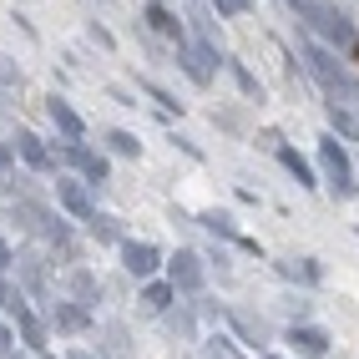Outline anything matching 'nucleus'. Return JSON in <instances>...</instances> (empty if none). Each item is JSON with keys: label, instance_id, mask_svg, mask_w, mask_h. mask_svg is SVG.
Instances as JSON below:
<instances>
[{"label": "nucleus", "instance_id": "1", "mask_svg": "<svg viewBox=\"0 0 359 359\" xmlns=\"http://www.w3.org/2000/svg\"><path fill=\"white\" fill-rule=\"evenodd\" d=\"M299 51H304L309 76H314V81L329 91L334 102H339V107H359V81H354V71H349L339 56H334V51H324V46H314L309 36H304V46H299Z\"/></svg>", "mask_w": 359, "mask_h": 359}, {"label": "nucleus", "instance_id": "13", "mask_svg": "<svg viewBox=\"0 0 359 359\" xmlns=\"http://www.w3.org/2000/svg\"><path fill=\"white\" fill-rule=\"evenodd\" d=\"M147 26H152L157 36H167V41H187V36H182V20L167 11L162 0H152V6H147Z\"/></svg>", "mask_w": 359, "mask_h": 359}, {"label": "nucleus", "instance_id": "25", "mask_svg": "<svg viewBox=\"0 0 359 359\" xmlns=\"http://www.w3.org/2000/svg\"><path fill=\"white\" fill-rule=\"evenodd\" d=\"M278 269L289 273V278H304V283H319V269H314V263H309V258H304V263H278Z\"/></svg>", "mask_w": 359, "mask_h": 359}, {"label": "nucleus", "instance_id": "35", "mask_svg": "<svg viewBox=\"0 0 359 359\" xmlns=\"http://www.w3.org/2000/svg\"><path fill=\"white\" fill-rule=\"evenodd\" d=\"M71 359H91V354H71Z\"/></svg>", "mask_w": 359, "mask_h": 359}, {"label": "nucleus", "instance_id": "29", "mask_svg": "<svg viewBox=\"0 0 359 359\" xmlns=\"http://www.w3.org/2000/svg\"><path fill=\"white\" fill-rule=\"evenodd\" d=\"M0 86H20V66L11 56H0Z\"/></svg>", "mask_w": 359, "mask_h": 359}, {"label": "nucleus", "instance_id": "34", "mask_svg": "<svg viewBox=\"0 0 359 359\" xmlns=\"http://www.w3.org/2000/svg\"><path fill=\"white\" fill-rule=\"evenodd\" d=\"M263 359H283V354H263Z\"/></svg>", "mask_w": 359, "mask_h": 359}, {"label": "nucleus", "instance_id": "30", "mask_svg": "<svg viewBox=\"0 0 359 359\" xmlns=\"http://www.w3.org/2000/svg\"><path fill=\"white\" fill-rule=\"evenodd\" d=\"M11 349H15V339H11V329L0 324V359H11Z\"/></svg>", "mask_w": 359, "mask_h": 359}, {"label": "nucleus", "instance_id": "19", "mask_svg": "<svg viewBox=\"0 0 359 359\" xmlns=\"http://www.w3.org/2000/svg\"><path fill=\"white\" fill-rule=\"evenodd\" d=\"M15 324H20V339H26V349H46V329L31 319V309H26V314H20Z\"/></svg>", "mask_w": 359, "mask_h": 359}, {"label": "nucleus", "instance_id": "6", "mask_svg": "<svg viewBox=\"0 0 359 359\" xmlns=\"http://www.w3.org/2000/svg\"><path fill=\"white\" fill-rule=\"evenodd\" d=\"M167 278H172V289H182V294H198L203 289V258L198 253H172V263H167Z\"/></svg>", "mask_w": 359, "mask_h": 359}, {"label": "nucleus", "instance_id": "21", "mask_svg": "<svg viewBox=\"0 0 359 359\" xmlns=\"http://www.w3.org/2000/svg\"><path fill=\"white\" fill-rule=\"evenodd\" d=\"M107 142H111L116 157H137V152H142V142H137L132 132H107Z\"/></svg>", "mask_w": 359, "mask_h": 359}, {"label": "nucleus", "instance_id": "3", "mask_svg": "<svg viewBox=\"0 0 359 359\" xmlns=\"http://www.w3.org/2000/svg\"><path fill=\"white\" fill-rule=\"evenodd\" d=\"M319 162H324V177L334 187V198H354L359 187H354V167L339 147V137H319Z\"/></svg>", "mask_w": 359, "mask_h": 359}, {"label": "nucleus", "instance_id": "28", "mask_svg": "<svg viewBox=\"0 0 359 359\" xmlns=\"http://www.w3.org/2000/svg\"><path fill=\"white\" fill-rule=\"evenodd\" d=\"M142 86H147V97H152V102H157L162 111H182V102H172V97L162 91V86H152V81H142Z\"/></svg>", "mask_w": 359, "mask_h": 359}, {"label": "nucleus", "instance_id": "2", "mask_svg": "<svg viewBox=\"0 0 359 359\" xmlns=\"http://www.w3.org/2000/svg\"><path fill=\"white\" fill-rule=\"evenodd\" d=\"M289 6L299 11V20H309V31H319L324 41L334 46H354V26L344 11H334L329 0H289Z\"/></svg>", "mask_w": 359, "mask_h": 359}, {"label": "nucleus", "instance_id": "10", "mask_svg": "<svg viewBox=\"0 0 359 359\" xmlns=\"http://www.w3.org/2000/svg\"><path fill=\"white\" fill-rule=\"evenodd\" d=\"M289 344H299V354H309V359H324L329 354V334L314 329V324H294L289 329Z\"/></svg>", "mask_w": 359, "mask_h": 359}, {"label": "nucleus", "instance_id": "12", "mask_svg": "<svg viewBox=\"0 0 359 359\" xmlns=\"http://www.w3.org/2000/svg\"><path fill=\"white\" fill-rule=\"evenodd\" d=\"M15 273H20V283H26L31 294H46V258H41V253L26 248V253L15 258Z\"/></svg>", "mask_w": 359, "mask_h": 359}, {"label": "nucleus", "instance_id": "32", "mask_svg": "<svg viewBox=\"0 0 359 359\" xmlns=\"http://www.w3.org/2000/svg\"><path fill=\"white\" fill-rule=\"evenodd\" d=\"M6 167H11V147L0 142V172H6Z\"/></svg>", "mask_w": 359, "mask_h": 359}, {"label": "nucleus", "instance_id": "23", "mask_svg": "<svg viewBox=\"0 0 359 359\" xmlns=\"http://www.w3.org/2000/svg\"><path fill=\"white\" fill-rule=\"evenodd\" d=\"M203 228L208 233H223V238H238V228H233L228 212H203Z\"/></svg>", "mask_w": 359, "mask_h": 359}, {"label": "nucleus", "instance_id": "24", "mask_svg": "<svg viewBox=\"0 0 359 359\" xmlns=\"http://www.w3.org/2000/svg\"><path fill=\"white\" fill-rule=\"evenodd\" d=\"M71 289H76V299H97V294H102V289H97V278H91L86 269L71 273Z\"/></svg>", "mask_w": 359, "mask_h": 359}, {"label": "nucleus", "instance_id": "27", "mask_svg": "<svg viewBox=\"0 0 359 359\" xmlns=\"http://www.w3.org/2000/svg\"><path fill=\"white\" fill-rule=\"evenodd\" d=\"M208 359H243L233 349V339H208Z\"/></svg>", "mask_w": 359, "mask_h": 359}, {"label": "nucleus", "instance_id": "18", "mask_svg": "<svg viewBox=\"0 0 359 359\" xmlns=\"http://www.w3.org/2000/svg\"><path fill=\"white\" fill-rule=\"evenodd\" d=\"M86 223H91L97 243H122V228H116V218H107V212H97V218H86Z\"/></svg>", "mask_w": 359, "mask_h": 359}, {"label": "nucleus", "instance_id": "7", "mask_svg": "<svg viewBox=\"0 0 359 359\" xmlns=\"http://www.w3.org/2000/svg\"><path fill=\"white\" fill-rule=\"evenodd\" d=\"M116 248H122V269H127L132 278H147L157 263H162V253H157L152 243H132V238H122Z\"/></svg>", "mask_w": 359, "mask_h": 359}, {"label": "nucleus", "instance_id": "4", "mask_svg": "<svg viewBox=\"0 0 359 359\" xmlns=\"http://www.w3.org/2000/svg\"><path fill=\"white\" fill-rule=\"evenodd\" d=\"M15 218L26 223L31 233H41V238H51V243H61V248L71 243V233H66V223L56 218V212H46L41 203H31V198H20V203H15Z\"/></svg>", "mask_w": 359, "mask_h": 359}, {"label": "nucleus", "instance_id": "11", "mask_svg": "<svg viewBox=\"0 0 359 359\" xmlns=\"http://www.w3.org/2000/svg\"><path fill=\"white\" fill-rule=\"evenodd\" d=\"M46 111H51V122H56V132L66 137V142H81V116L76 111H71V102H61V97H51V102H46Z\"/></svg>", "mask_w": 359, "mask_h": 359}, {"label": "nucleus", "instance_id": "9", "mask_svg": "<svg viewBox=\"0 0 359 359\" xmlns=\"http://www.w3.org/2000/svg\"><path fill=\"white\" fill-rule=\"evenodd\" d=\"M66 157L81 167V177H86V182H107V157H102V152L81 147V142H66Z\"/></svg>", "mask_w": 359, "mask_h": 359}, {"label": "nucleus", "instance_id": "5", "mask_svg": "<svg viewBox=\"0 0 359 359\" xmlns=\"http://www.w3.org/2000/svg\"><path fill=\"white\" fill-rule=\"evenodd\" d=\"M177 61L198 86H208L212 81V61H218V46L212 41H177Z\"/></svg>", "mask_w": 359, "mask_h": 359}, {"label": "nucleus", "instance_id": "33", "mask_svg": "<svg viewBox=\"0 0 359 359\" xmlns=\"http://www.w3.org/2000/svg\"><path fill=\"white\" fill-rule=\"evenodd\" d=\"M6 263H15V258H11V248H6V243H0V269H6Z\"/></svg>", "mask_w": 359, "mask_h": 359}, {"label": "nucleus", "instance_id": "22", "mask_svg": "<svg viewBox=\"0 0 359 359\" xmlns=\"http://www.w3.org/2000/svg\"><path fill=\"white\" fill-rule=\"evenodd\" d=\"M172 283H147V294H142V304H152V309H167V304H172Z\"/></svg>", "mask_w": 359, "mask_h": 359}, {"label": "nucleus", "instance_id": "8", "mask_svg": "<svg viewBox=\"0 0 359 359\" xmlns=\"http://www.w3.org/2000/svg\"><path fill=\"white\" fill-rule=\"evenodd\" d=\"M56 198H61V208L71 212V218H81V223H86V218H97V208H91V193H86L81 182L61 177V182H56Z\"/></svg>", "mask_w": 359, "mask_h": 359}, {"label": "nucleus", "instance_id": "26", "mask_svg": "<svg viewBox=\"0 0 359 359\" xmlns=\"http://www.w3.org/2000/svg\"><path fill=\"white\" fill-rule=\"evenodd\" d=\"M228 71H233V81L243 86V97H263V91H258V81H253V76H248V71L238 66V61H228Z\"/></svg>", "mask_w": 359, "mask_h": 359}, {"label": "nucleus", "instance_id": "17", "mask_svg": "<svg viewBox=\"0 0 359 359\" xmlns=\"http://www.w3.org/2000/svg\"><path fill=\"white\" fill-rule=\"evenodd\" d=\"M278 162H283V167H289V172L299 177V187H314V172H309V162H304L294 147H278Z\"/></svg>", "mask_w": 359, "mask_h": 359}, {"label": "nucleus", "instance_id": "15", "mask_svg": "<svg viewBox=\"0 0 359 359\" xmlns=\"http://www.w3.org/2000/svg\"><path fill=\"white\" fill-rule=\"evenodd\" d=\"M15 152L26 157L31 167H51V152H46V147H41V137H36V132H26V127L15 132Z\"/></svg>", "mask_w": 359, "mask_h": 359}, {"label": "nucleus", "instance_id": "20", "mask_svg": "<svg viewBox=\"0 0 359 359\" xmlns=\"http://www.w3.org/2000/svg\"><path fill=\"white\" fill-rule=\"evenodd\" d=\"M0 309H11V314L20 319V314H26V299H20V289H15V283L11 278H0Z\"/></svg>", "mask_w": 359, "mask_h": 359}, {"label": "nucleus", "instance_id": "14", "mask_svg": "<svg viewBox=\"0 0 359 359\" xmlns=\"http://www.w3.org/2000/svg\"><path fill=\"white\" fill-rule=\"evenodd\" d=\"M228 319H233V329L243 334L248 344H269V324L263 319H253V314H243V309H228Z\"/></svg>", "mask_w": 359, "mask_h": 359}, {"label": "nucleus", "instance_id": "31", "mask_svg": "<svg viewBox=\"0 0 359 359\" xmlns=\"http://www.w3.org/2000/svg\"><path fill=\"white\" fill-rule=\"evenodd\" d=\"M212 6H218L223 15H238V11H243V0H212Z\"/></svg>", "mask_w": 359, "mask_h": 359}, {"label": "nucleus", "instance_id": "16", "mask_svg": "<svg viewBox=\"0 0 359 359\" xmlns=\"http://www.w3.org/2000/svg\"><path fill=\"white\" fill-rule=\"evenodd\" d=\"M51 319H56V329H66V334H76V329L91 324L81 304H51Z\"/></svg>", "mask_w": 359, "mask_h": 359}]
</instances>
